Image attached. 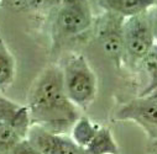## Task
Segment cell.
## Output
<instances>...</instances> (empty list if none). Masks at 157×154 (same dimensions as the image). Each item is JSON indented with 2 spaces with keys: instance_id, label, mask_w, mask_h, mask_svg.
Masks as SVG:
<instances>
[{
  "instance_id": "17",
  "label": "cell",
  "mask_w": 157,
  "mask_h": 154,
  "mask_svg": "<svg viewBox=\"0 0 157 154\" xmlns=\"http://www.w3.org/2000/svg\"><path fill=\"white\" fill-rule=\"evenodd\" d=\"M64 0H44V3L51 4V5H61Z\"/></svg>"
},
{
  "instance_id": "12",
  "label": "cell",
  "mask_w": 157,
  "mask_h": 154,
  "mask_svg": "<svg viewBox=\"0 0 157 154\" xmlns=\"http://www.w3.org/2000/svg\"><path fill=\"white\" fill-rule=\"evenodd\" d=\"M140 63H141L142 68L146 70V73L148 74L150 79H151V83L148 84V86L141 94V95H145L148 91H151L153 88L157 86V42L153 43V46L145 54V57L141 59Z\"/></svg>"
},
{
  "instance_id": "13",
  "label": "cell",
  "mask_w": 157,
  "mask_h": 154,
  "mask_svg": "<svg viewBox=\"0 0 157 154\" xmlns=\"http://www.w3.org/2000/svg\"><path fill=\"white\" fill-rule=\"evenodd\" d=\"M8 154H41V153L30 143L27 138H25L20 141L17 144H15Z\"/></svg>"
},
{
  "instance_id": "16",
  "label": "cell",
  "mask_w": 157,
  "mask_h": 154,
  "mask_svg": "<svg viewBox=\"0 0 157 154\" xmlns=\"http://www.w3.org/2000/svg\"><path fill=\"white\" fill-rule=\"evenodd\" d=\"M148 148H150V150H151V152H152L153 154H157V139L152 141V142L150 143Z\"/></svg>"
},
{
  "instance_id": "5",
  "label": "cell",
  "mask_w": 157,
  "mask_h": 154,
  "mask_svg": "<svg viewBox=\"0 0 157 154\" xmlns=\"http://www.w3.org/2000/svg\"><path fill=\"white\" fill-rule=\"evenodd\" d=\"M92 13L88 0H64L57 14V28L66 36H75L92 25Z\"/></svg>"
},
{
  "instance_id": "9",
  "label": "cell",
  "mask_w": 157,
  "mask_h": 154,
  "mask_svg": "<svg viewBox=\"0 0 157 154\" xmlns=\"http://www.w3.org/2000/svg\"><path fill=\"white\" fill-rule=\"evenodd\" d=\"M89 154H119V147L111 131L100 126L90 143L84 148Z\"/></svg>"
},
{
  "instance_id": "15",
  "label": "cell",
  "mask_w": 157,
  "mask_h": 154,
  "mask_svg": "<svg viewBox=\"0 0 157 154\" xmlns=\"http://www.w3.org/2000/svg\"><path fill=\"white\" fill-rule=\"evenodd\" d=\"M152 17V26H153V33H155V38H157V15H151Z\"/></svg>"
},
{
  "instance_id": "7",
  "label": "cell",
  "mask_w": 157,
  "mask_h": 154,
  "mask_svg": "<svg viewBox=\"0 0 157 154\" xmlns=\"http://www.w3.org/2000/svg\"><path fill=\"white\" fill-rule=\"evenodd\" d=\"M123 24L124 17L113 13H108L105 16V21L99 28L98 35L104 52L116 64H120L123 57L125 56Z\"/></svg>"
},
{
  "instance_id": "4",
  "label": "cell",
  "mask_w": 157,
  "mask_h": 154,
  "mask_svg": "<svg viewBox=\"0 0 157 154\" xmlns=\"http://www.w3.org/2000/svg\"><path fill=\"white\" fill-rule=\"evenodd\" d=\"M116 120L132 121L151 141L157 139V99L144 95L123 105L116 112Z\"/></svg>"
},
{
  "instance_id": "8",
  "label": "cell",
  "mask_w": 157,
  "mask_h": 154,
  "mask_svg": "<svg viewBox=\"0 0 157 154\" xmlns=\"http://www.w3.org/2000/svg\"><path fill=\"white\" fill-rule=\"evenodd\" d=\"M99 5L106 13L126 19L150 10L155 5V0H99Z\"/></svg>"
},
{
  "instance_id": "6",
  "label": "cell",
  "mask_w": 157,
  "mask_h": 154,
  "mask_svg": "<svg viewBox=\"0 0 157 154\" xmlns=\"http://www.w3.org/2000/svg\"><path fill=\"white\" fill-rule=\"evenodd\" d=\"M26 138L41 154H81L83 150L71 137L51 132L38 125H31Z\"/></svg>"
},
{
  "instance_id": "14",
  "label": "cell",
  "mask_w": 157,
  "mask_h": 154,
  "mask_svg": "<svg viewBox=\"0 0 157 154\" xmlns=\"http://www.w3.org/2000/svg\"><path fill=\"white\" fill-rule=\"evenodd\" d=\"M5 3L14 10L21 11V10H26L30 6V0H5Z\"/></svg>"
},
{
  "instance_id": "18",
  "label": "cell",
  "mask_w": 157,
  "mask_h": 154,
  "mask_svg": "<svg viewBox=\"0 0 157 154\" xmlns=\"http://www.w3.org/2000/svg\"><path fill=\"white\" fill-rule=\"evenodd\" d=\"M145 95H148V96H151V97L157 99V86H156V88H153L151 91H148V93H147V94H145ZM141 96H144V95H141Z\"/></svg>"
},
{
  "instance_id": "3",
  "label": "cell",
  "mask_w": 157,
  "mask_h": 154,
  "mask_svg": "<svg viewBox=\"0 0 157 154\" xmlns=\"http://www.w3.org/2000/svg\"><path fill=\"white\" fill-rule=\"evenodd\" d=\"M123 36L125 56L132 62H141L156 42L150 10L124 19Z\"/></svg>"
},
{
  "instance_id": "10",
  "label": "cell",
  "mask_w": 157,
  "mask_h": 154,
  "mask_svg": "<svg viewBox=\"0 0 157 154\" xmlns=\"http://www.w3.org/2000/svg\"><path fill=\"white\" fill-rule=\"evenodd\" d=\"M99 125L93 122L92 120H89L88 117L83 116V117H78L74 123L72 125V133H71V138L73 139V142L81 147L82 149H84L90 141L93 139V137L95 136L97 131L99 130Z\"/></svg>"
},
{
  "instance_id": "1",
  "label": "cell",
  "mask_w": 157,
  "mask_h": 154,
  "mask_svg": "<svg viewBox=\"0 0 157 154\" xmlns=\"http://www.w3.org/2000/svg\"><path fill=\"white\" fill-rule=\"evenodd\" d=\"M31 125H38L51 132L61 133L72 127L79 117L78 107L67 97L63 88L62 68L46 67L31 85L27 95Z\"/></svg>"
},
{
  "instance_id": "11",
  "label": "cell",
  "mask_w": 157,
  "mask_h": 154,
  "mask_svg": "<svg viewBox=\"0 0 157 154\" xmlns=\"http://www.w3.org/2000/svg\"><path fill=\"white\" fill-rule=\"evenodd\" d=\"M15 80V58L0 40V91H6Z\"/></svg>"
},
{
  "instance_id": "2",
  "label": "cell",
  "mask_w": 157,
  "mask_h": 154,
  "mask_svg": "<svg viewBox=\"0 0 157 154\" xmlns=\"http://www.w3.org/2000/svg\"><path fill=\"white\" fill-rule=\"evenodd\" d=\"M63 88L67 97L82 110H87L98 93L97 75L83 54L71 56L62 68Z\"/></svg>"
},
{
  "instance_id": "19",
  "label": "cell",
  "mask_w": 157,
  "mask_h": 154,
  "mask_svg": "<svg viewBox=\"0 0 157 154\" xmlns=\"http://www.w3.org/2000/svg\"><path fill=\"white\" fill-rule=\"evenodd\" d=\"M81 154H89V153H87V152H86V150H84V149H83V150H82V153H81Z\"/></svg>"
}]
</instances>
